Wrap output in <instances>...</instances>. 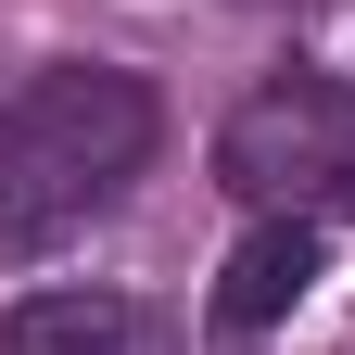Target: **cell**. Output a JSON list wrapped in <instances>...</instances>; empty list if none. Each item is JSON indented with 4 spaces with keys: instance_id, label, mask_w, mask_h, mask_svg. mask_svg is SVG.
<instances>
[{
    "instance_id": "3",
    "label": "cell",
    "mask_w": 355,
    "mask_h": 355,
    "mask_svg": "<svg viewBox=\"0 0 355 355\" xmlns=\"http://www.w3.org/2000/svg\"><path fill=\"white\" fill-rule=\"evenodd\" d=\"M304 292H318V229H304V216H254L241 254L216 266V330L254 343V330H279Z\"/></svg>"
},
{
    "instance_id": "4",
    "label": "cell",
    "mask_w": 355,
    "mask_h": 355,
    "mask_svg": "<svg viewBox=\"0 0 355 355\" xmlns=\"http://www.w3.org/2000/svg\"><path fill=\"white\" fill-rule=\"evenodd\" d=\"M0 355H165L127 292H26L0 318Z\"/></svg>"
},
{
    "instance_id": "2",
    "label": "cell",
    "mask_w": 355,
    "mask_h": 355,
    "mask_svg": "<svg viewBox=\"0 0 355 355\" xmlns=\"http://www.w3.org/2000/svg\"><path fill=\"white\" fill-rule=\"evenodd\" d=\"M216 178H229L254 216H304V229L355 216V76L266 64L229 102V127H216Z\"/></svg>"
},
{
    "instance_id": "1",
    "label": "cell",
    "mask_w": 355,
    "mask_h": 355,
    "mask_svg": "<svg viewBox=\"0 0 355 355\" xmlns=\"http://www.w3.org/2000/svg\"><path fill=\"white\" fill-rule=\"evenodd\" d=\"M165 102L127 64H38L0 89V241H64L89 229L127 178L153 165Z\"/></svg>"
}]
</instances>
